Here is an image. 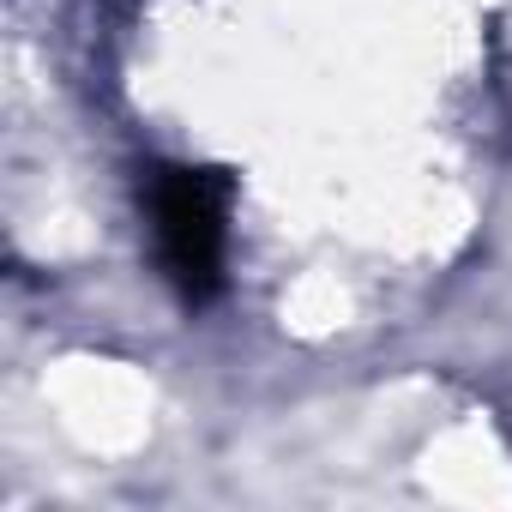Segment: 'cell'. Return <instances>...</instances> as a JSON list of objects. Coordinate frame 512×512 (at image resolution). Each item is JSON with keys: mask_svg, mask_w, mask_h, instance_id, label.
<instances>
[{"mask_svg": "<svg viewBox=\"0 0 512 512\" xmlns=\"http://www.w3.org/2000/svg\"><path fill=\"white\" fill-rule=\"evenodd\" d=\"M145 223L163 284L187 308L217 302L229 266V181L217 169L157 163L145 175Z\"/></svg>", "mask_w": 512, "mask_h": 512, "instance_id": "obj_1", "label": "cell"}]
</instances>
